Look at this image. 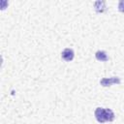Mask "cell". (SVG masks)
Returning <instances> with one entry per match:
<instances>
[{"instance_id": "cell-1", "label": "cell", "mask_w": 124, "mask_h": 124, "mask_svg": "<svg viewBox=\"0 0 124 124\" xmlns=\"http://www.w3.org/2000/svg\"><path fill=\"white\" fill-rule=\"evenodd\" d=\"M95 117L98 122L104 123L106 121L111 122L114 119V113L110 108H97L95 109Z\"/></svg>"}, {"instance_id": "cell-6", "label": "cell", "mask_w": 124, "mask_h": 124, "mask_svg": "<svg viewBox=\"0 0 124 124\" xmlns=\"http://www.w3.org/2000/svg\"><path fill=\"white\" fill-rule=\"evenodd\" d=\"M118 10L122 13H124V1H120L118 4Z\"/></svg>"}, {"instance_id": "cell-4", "label": "cell", "mask_w": 124, "mask_h": 124, "mask_svg": "<svg viewBox=\"0 0 124 124\" xmlns=\"http://www.w3.org/2000/svg\"><path fill=\"white\" fill-rule=\"evenodd\" d=\"M95 57L97 60L99 61H108V54L106 51L104 50H98L96 53H95Z\"/></svg>"}, {"instance_id": "cell-2", "label": "cell", "mask_w": 124, "mask_h": 124, "mask_svg": "<svg viewBox=\"0 0 124 124\" xmlns=\"http://www.w3.org/2000/svg\"><path fill=\"white\" fill-rule=\"evenodd\" d=\"M100 83L101 85L103 86H110L112 84H119L120 83V78H116V77H112V78H104L100 80Z\"/></svg>"}, {"instance_id": "cell-5", "label": "cell", "mask_w": 124, "mask_h": 124, "mask_svg": "<svg viewBox=\"0 0 124 124\" xmlns=\"http://www.w3.org/2000/svg\"><path fill=\"white\" fill-rule=\"evenodd\" d=\"M95 9L98 13H103L106 10V3L104 1H97L95 2Z\"/></svg>"}, {"instance_id": "cell-3", "label": "cell", "mask_w": 124, "mask_h": 124, "mask_svg": "<svg viewBox=\"0 0 124 124\" xmlns=\"http://www.w3.org/2000/svg\"><path fill=\"white\" fill-rule=\"evenodd\" d=\"M74 56H75V53H74V50L72 48H65L62 51V58L65 61H71V60H73Z\"/></svg>"}]
</instances>
